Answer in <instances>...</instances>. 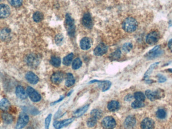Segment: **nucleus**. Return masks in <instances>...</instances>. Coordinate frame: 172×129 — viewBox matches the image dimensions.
<instances>
[{
	"label": "nucleus",
	"instance_id": "obj_1",
	"mask_svg": "<svg viewBox=\"0 0 172 129\" xmlns=\"http://www.w3.org/2000/svg\"><path fill=\"white\" fill-rule=\"evenodd\" d=\"M138 26V23L133 17H128L122 23V28L127 32L131 33L135 31Z\"/></svg>",
	"mask_w": 172,
	"mask_h": 129
},
{
	"label": "nucleus",
	"instance_id": "obj_2",
	"mask_svg": "<svg viewBox=\"0 0 172 129\" xmlns=\"http://www.w3.org/2000/svg\"><path fill=\"white\" fill-rule=\"evenodd\" d=\"M65 27L69 36L73 37L75 33V25L74 20L69 14H66L65 19Z\"/></svg>",
	"mask_w": 172,
	"mask_h": 129
},
{
	"label": "nucleus",
	"instance_id": "obj_3",
	"mask_svg": "<svg viewBox=\"0 0 172 129\" xmlns=\"http://www.w3.org/2000/svg\"><path fill=\"white\" fill-rule=\"evenodd\" d=\"M41 61V57L36 53H31L28 55L26 58L27 65L32 68H36Z\"/></svg>",
	"mask_w": 172,
	"mask_h": 129
},
{
	"label": "nucleus",
	"instance_id": "obj_4",
	"mask_svg": "<svg viewBox=\"0 0 172 129\" xmlns=\"http://www.w3.org/2000/svg\"><path fill=\"white\" fill-rule=\"evenodd\" d=\"M163 91L162 89H157L156 90L152 91L150 90H146L145 94L146 97L151 101H154L155 100H158L161 98L163 96Z\"/></svg>",
	"mask_w": 172,
	"mask_h": 129
},
{
	"label": "nucleus",
	"instance_id": "obj_5",
	"mask_svg": "<svg viewBox=\"0 0 172 129\" xmlns=\"http://www.w3.org/2000/svg\"><path fill=\"white\" fill-rule=\"evenodd\" d=\"M160 38V35L157 31H153L147 34L146 37V42L150 45H155Z\"/></svg>",
	"mask_w": 172,
	"mask_h": 129
},
{
	"label": "nucleus",
	"instance_id": "obj_6",
	"mask_svg": "<svg viewBox=\"0 0 172 129\" xmlns=\"http://www.w3.org/2000/svg\"><path fill=\"white\" fill-rule=\"evenodd\" d=\"M163 53V51L160 49V46H157L154 48H153V49L149 51L145 55V56L147 58V59H154L155 58L161 56Z\"/></svg>",
	"mask_w": 172,
	"mask_h": 129
},
{
	"label": "nucleus",
	"instance_id": "obj_7",
	"mask_svg": "<svg viewBox=\"0 0 172 129\" xmlns=\"http://www.w3.org/2000/svg\"><path fill=\"white\" fill-rule=\"evenodd\" d=\"M102 125L104 129H113L116 127V121L113 117L108 116L103 119Z\"/></svg>",
	"mask_w": 172,
	"mask_h": 129
},
{
	"label": "nucleus",
	"instance_id": "obj_8",
	"mask_svg": "<svg viewBox=\"0 0 172 129\" xmlns=\"http://www.w3.org/2000/svg\"><path fill=\"white\" fill-rule=\"evenodd\" d=\"M27 94L30 100L33 102H38L41 100V96L37 91L31 87H28L27 88Z\"/></svg>",
	"mask_w": 172,
	"mask_h": 129
},
{
	"label": "nucleus",
	"instance_id": "obj_9",
	"mask_svg": "<svg viewBox=\"0 0 172 129\" xmlns=\"http://www.w3.org/2000/svg\"><path fill=\"white\" fill-rule=\"evenodd\" d=\"M29 117L25 114H22L19 116L17 123L16 129H22L24 128L29 122Z\"/></svg>",
	"mask_w": 172,
	"mask_h": 129
},
{
	"label": "nucleus",
	"instance_id": "obj_10",
	"mask_svg": "<svg viewBox=\"0 0 172 129\" xmlns=\"http://www.w3.org/2000/svg\"><path fill=\"white\" fill-rule=\"evenodd\" d=\"M94 83H98L99 86L103 92H105V91H106L108 90H109V88L111 87V82L108 80L99 81V80H93L90 81L89 82V83H90V84Z\"/></svg>",
	"mask_w": 172,
	"mask_h": 129
},
{
	"label": "nucleus",
	"instance_id": "obj_11",
	"mask_svg": "<svg viewBox=\"0 0 172 129\" xmlns=\"http://www.w3.org/2000/svg\"><path fill=\"white\" fill-rule=\"evenodd\" d=\"M82 22L83 25L88 29H91L92 28L93 21L90 14L88 12L84 14L83 17Z\"/></svg>",
	"mask_w": 172,
	"mask_h": 129
},
{
	"label": "nucleus",
	"instance_id": "obj_12",
	"mask_svg": "<svg viewBox=\"0 0 172 129\" xmlns=\"http://www.w3.org/2000/svg\"><path fill=\"white\" fill-rule=\"evenodd\" d=\"M74 120V118H71V119H66V120L61 121H55V122H53V127H55V129H62L72 123Z\"/></svg>",
	"mask_w": 172,
	"mask_h": 129
},
{
	"label": "nucleus",
	"instance_id": "obj_13",
	"mask_svg": "<svg viewBox=\"0 0 172 129\" xmlns=\"http://www.w3.org/2000/svg\"><path fill=\"white\" fill-rule=\"evenodd\" d=\"M107 50V46L105 44L103 43H100L96 47L94 50V54L96 56H101L106 53Z\"/></svg>",
	"mask_w": 172,
	"mask_h": 129
},
{
	"label": "nucleus",
	"instance_id": "obj_14",
	"mask_svg": "<svg viewBox=\"0 0 172 129\" xmlns=\"http://www.w3.org/2000/svg\"><path fill=\"white\" fill-rule=\"evenodd\" d=\"M64 74L62 72H57L53 73L51 77V81L53 84H60L64 78Z\"/></svg>",
	"mask_w": 172,
	"mask_h": 129
},
{
	"label": "nucleus",
	"instance_id": "obj_15",
	"mask_svg": "<svg viewBox=\"0 0 172 129\" xmlns=\"http://www.w3.org/2000/svg\"><path fill=\"white\" fill-rule=\"evenodd\" d=\"M10 14V9L7 5L5 4H0V18H7Z\"/></svg>",
	"mask_w": 172,
	"mask_h": 129
},
{
	"label": "nucleus",
	"instance_id": "obj_16",
	"mask_svg": "<svg viewBox=\"0 0 172 129\" xmlns=\"http://www.w3.org/2000/svg\"><path fill=\"white\" fill-rule=\"evenodd\" d=\"M140 127L141 129H153L154 121L150 118H146L141 122Z\"/></svg>",
	"mask_w": 172,
	"mask_h": 129
},
{
	"label": "nucleus",
	"instance_id": "obj_17",
	"mask_svg": "<svg viewBox=\"0 0 172 129\" xmlns=\"http://www.w3.org/2000/svg\"><path fill=\"white\" fill-rule=\"evenodd\" d=\"M136 124V119L133 116H130L125 119L124 125L127 129H131L135 126Z\"/></svg>",
	"mask_w": 172,
	"mask_h": 129
},
{
	"label": "nucleus",
	"instance_id": "obj_18",
	"mask_svg": "<svg viewBox=\"0 0 172 129\" xmlns=\"http://www.w3.org/2000/svg\"><path fill=\"white\" fill-rule=\"evenodd\" d=\"M26 79L28 82L32 84H36L39 81V78L32 72H28L25 75Z\"/></svg>",
	"mask_w": 172,
	"mask_h": 129
},
{
	"label": "nucleus",
	"instance_id": "obj_19",
	"mask_svg": "<svg viewBox=\"0 0 172 129\" xmlns=\"http://www.w3.org/2000/svg\"><path fill=\"white\" fill-rule=\"evenodd\" d=\"M10 37L11 30L9 28H5L0 31V39L2 41H7Z\"/></svg>",
	"mask_w": 172,
	"mask_h": 129
},
{
	"label": "nucleus",
	"instance_id": "obj_20",
	"mask_svg": "<svg viewBox=\"0 0 172 129\" xmlns=\"http://www.w3.org/2000/svg\"><path fill=\"white\" fill-rule=\"evenodd\" d=\"M80 47L83 50H88L91 46V40L88 37H85L82 39L80 42Z\"/></svg>",
	"mask_w": 172,
	"mask_h": 129
},
{
	"label": "nucleus",
	"instance_id": "obj_21",
	"mask_svg": "<svg viewBox=\"0 0 172 129\" xmlns=\"http://www.w3.org/2000/svg\"><path fill=\"white\" fill-rule=\"evenodd\" d=\"M16 94L18 98L21 100H25L27 97V94L24 88L21 86H18L16 89Z\"/></svg>",
	"mask_w": 172,
	"mask_h": 129
},
{
	"label": "nucleus",
	"instance_id": "obj_22",
	"mask_svg": "<svg viewBox=\"0 0 172 129\" xmlns=\"http://www.w3.org/2000/svg\"><path fill=\"white\" fill-rule=\"evenodd\" d=\"M89 107V104H87L83 107H82L81 108H79L74 112V117H80L88 110Z\"/></svg>",
	"mask_w": 172,
	"mask_h": 129
},
{
	"label": "nucleus",
	"instance_id": "obj_23",
	"mask_svg": "<svg viewBox=\"0 0 172 129\" xmlns=\"http://www.w3.org/2000/svg\"><path fill=\"white\" fill-rule=\"evenodd\" d=\"M10 107V103L6 98H3L0 101V109L3 111H7Z\"/></svg>",
	"mask_w": 172,
	"mask_h": 129
},
{
	"label": "nucleus",
	"instance_id": "obj_24",
	"mask_svg": "<svg viewBox=\"0 0 172 129\" xmlns=\"http://www.w3.org/2000/svg\"><path fill=\"white\" fill-rule=\"evenodd\" d=\"M75 80L74 79V76L71 73H68L66 75V81L65 84L68 87H70L71 86H73L75 84Z\"/></svg>",
	"mask_w": 172,
	"mask_h": 129
},
{
	"label": "nucleus",
	"instance_id": "obj_25",
	"mask_svg": "<svg viewBox=\"0 0 172 129\" xmlns=\"http://www.w3.org/2000/svg\"><path fill=\"white\" fill-rule=\"evenodd\" d=\"M108 109L111 111H115L119 107V103L116 100H112L108 104Z\"/></svg>",
	"mask_w": 172,
	"mask_h": 129
},
{
	"label": "nucleus",
	"instance_id": "obj_26",
	"mask_svg": "<svg viewBox=\"0 0 172 129\" xmlns=\"http://www.w3.org/2000/svg\"><path fill=\"white\" fill-rule=\"evenodd\" d=\"M74 58V54L73 53H71L67 55L66 56H65V58H63V60H62V63L65 66H69L70 65L71 63L72 62L73 59Z\"/></svg>",
	"mask_w": 172,
	"mask_h": 129
},
{
	"label": "nucleus",
	"instance_id": "obj_27",
	"mask_svg": "<svg viewBox=\"0 0 172 129\" xmlns=\"http://www.w3.org/2000/svg\"><path fill=\"white\" fill-rule=\"evenodd\" d=\"M159 64V62L155 63L152 64V65L150 66V68L148 69V70L146 72L145 74H144V79H145V80H147L148 79L149 76H150V74H152L153 70H154V69L156 67H157Z\"/></svg>",
	"mask_w": 172,
	"mask_h": 129
},
{
	"label": "nucleus",
	"instance_id": "obj_28",
	"mask_svg": "<svg viewBox=\"0 0 172 129\" xmlns=\"http://www.w3.org/2000/svg\"><path fill=\"white\" fill-rule=\"evenodd\" d=\"M2 118H3L4 122L7 124L12 123L13 121V117H12V115H11L8 113H3L2 114Z\"/></svg>",
	"mask_w": 172,
	"mask_h": 129
},
{
	"label": "nucleus",
	"instance_id": "obj_29",
	"mask_svg": "<svg viewBox=\"0 0 172 129\" xmlns=\"http://www.w3.org/2000/svg\"><path fill=\"white\" fill-rule=\"evenodd\" d=\"M50 64L55 67H59L61 64V59L58 56H52L50 61Z\"/></svg>",
	"mask_w": 172,
	"mask_h": 129
},
{
	"label": "nucleus",
	"instance_id": "obj_30",
	"mask_svg": "<svg viewBox=\"0 0 172 129\" xmlns=\"http://www.w3.org/2000/svg\"><path fill=\"white\" fill-rule=\"evenodd\" d=\"M44 16L41 12H36L33 15V19L36 22H39L43 19Z\"/></svg>",
	"mask_w": 172,
	"mask_h": 129
},
{
	"label": "nucleus",
	"instance_id": "obj_31",
	"mask_svg": "<svg viewBox=\"0 0 172 129\" xmlns=\"http://www.w3.org/2000/svg\"><path fill=\"white\" fill-rule=\"evenodd\" d=\"M82 65V62L79 58H76L74 59L72 64V68L74 70H77Z\"/></svg>",
	"mask_w": 172,
	"mask_h": 129
},
{
	"label": "nucleus",
	"instance_id": "obj_32",
	"mask_svg": "<svg viewBox=\"0 0 172 129\" xmlns=\"http://www.w3.org/2000/svg\"><path fill=\"white\" fill-rule=\"evenodd\" d=\"M134 97L136 100L143 101L146 99V97L144 94L141 92H137L134 94Z\"/></svg>",
	"mask_w": 172,
	"mask_h": 129
},
{
	"label": "nucleus",
	"instance_id": "obj_33",
	"mask_svg": "<svg viewBox=\"0 0 172 129\" xmlns=\"http://www.w3.org/2000/svg\"><path fill=\"white\" fill-rule=\"evenodd\" d=\"M91 116L98 120V119H100L101 117L102 116V112L100 110L95 109V110H92L91 113Z\"/></svg>",
	"mask_w": 172,
	"mask_h": 129
},
{
	"label": "nucleus",
	"instance_id": "obj_34",
	"mask_svg": "<svg viewBox=\"0 0 172 129\" xmlns=\"http://www.w3.org/2000/svg\"><path fill=\"white\" fill-rule=\"evenodd\" d=\"M167 116L166 111L163 109H159L156 112V116L160 119H165Z\"/></svg>",
	"mask_w": 172,
	"mask_h": 129
},
{
	"label": "nucleus",
	"instance_id": "obj_35",
	"mask_svg": "<svg viewBox=\"0 0 172 129\" xmlns=\"http://www.w3.org/2000/svg\"><path fill=\"white\" fill-rule=\"evenodd\" d=\"M97 122V119H96V118L93 117H91L87 121V126H88L89 128H93L96 125Z\"/></svg>",
	"mask_w": 172,
	"mask_h": 129
},
{
	"label": "nucleus",
	"instance_id": "obj_36",
	"mask_svg": "<svg viewBox=\"0 0 172 129\" xmlns=\"http://www.w3.org/2000/svg\"><path fill=\"white\" fill-rule=\"evenodd\" d=\"M121 56V51L119 49H117L111 54L110 56V59L112 60H117L119 59Z\"/></svg>",
	"mask_w": 172,
	"mask_h": 129
},
{
	"label": "nucleus",
	"instance_id": "obj_37",
	"mask_svg": "<svg viewBox=\"0 0 172 129\" xmlns=\"http://www.w3.org/2000/svg\"><path fill=\"white\" fill-rule=\"evenodd\" d=\"M9 4L14 7H19L21 6L23 0H7Z\"/></svg>",
	"mask_w": 172,
	"mask_h": 129
},
{
	"label": "nucleus",
	"instance_id": "obj_38",
	"mask_svg": "<svg viewBox=\"0 0 172 129\" xmlns=\"http://www.w3.org/2000/svg\"><path fill=\"white\" fill-rule=\"evenodd\" d=\"M131 107L133 108H141L144 107V104L143 101L135 100L131 104Z\"/></svg>",
	"mask_w": 172,
	"mask_h": 129
},
{
	"label": "nucleus",
	"instance_id": "obj_39",
	"mask_svg": "<svg viewBox=\"0 0 172 129\" xmlns=\"http://www.w3.org/2000/svg\"><path fill=\"white\" fill-rule=\"evenodd\" d=\"M133 46L132 43L128 42L124 44L123 46H122V49L123 50L124 52L126 53H128L131 51L133 49Z\"/></svg>",
	"mask_w": 172,
	"mask_h": 129
},
{
	"label": "nucleus",
	"instance_id": "obj_40",
	"mask_svg": "<svg viewBox=\"0 0 172 129\" xmlns=\"http://www.w3.org/2000/svg\"><path fill=\"white\" fill-rule=\"evenodd\" d=\"M52 114H50L47 116V117H46L45 120V122H44V125H45V128L46 129H49L50 126V122L52 120Z\"/></svg>",
	"mask_w": 172,
	"mask_h": 129
},
{
	"label": "nucleus",
	"instance_id": "obj_41",
	"mask_svg": "<svg viewBox=\"0 0 172 129\" xmlns=\"http://www.w3.org/2000/svg\"><path fill=\"white\" fill-rule=\"evenodd\" d=\"M55 42L57 45H60L63 42V36L62 34H58L55 37Z\"/></svg>",
	"mask_w": 172,
	"mask_h": 129
},
{
	"label": "nucleus",
	"instance_id": "obj_42",
	"mask_svg": "<svg viewBox=\"0 0 172 129\" xmlns=\"http://www.w3.org/2000/svg\"><path fill=\"white\" fill-rule=\"evenodd\" d=\"M167 80V78L165 76L162 75H158V81L160 83H163Z\"/></svg>",
	"mask_w": 172,
	"mask_h": 129
},
{
	"label": "nucleus",
	"instance_id": "obj_43",
	"mask_svg": "<svg viewBox=\"0 0 172 129\" xmlns=\"http://www.w3.org/2000/svg\"><path fill=\"white\" fill-rule=\"evenodd\" d=\"M63 98H64V97H63V96H62V97H60V98H59V100H57L56 101H54L53 103H51V105H55L56 104L59 103V102L62 101V100H63Z\"/></svg>",
	"mask_w": 172,
	"mask_h": 129
},
{
	"label": "nucleus",
	"instance_id": "obj_44",
	"mask_svg": "<svg viewBox=\"0 0 172 129\" xmlns=\"http://www.w3.org/2000/svg\"><path fill=\"white\" fill-rule=\"evenodd\" d=\"M168 47L169 48L170 50L172 53V39H171L168 42Z\"/></svg>",
	"mask_w": 172,
	"mask_h": 129
},
{
	"label": "nucleus",
	"instance_id": "obj_45",
	"mask_svg": "<svg viewBox=\"0 0 172 129\" xmlns=\"http://www.w3.org/2000/svg\"><path fill=\"white\" fill-rule=\"evenodd\" d=\"M168 71L170 72H172V69H169Z\"/></svg>",
	"mask_w": 172,
	"mask_h": 129
},
{
	"label": "nucleus",
	"instance_id": "obj_46",
	"mask_svg": "<svg viewBox=\"0 0 172 129\" xmlns=\"http://www.w3.org/2000/svg\"><path fill=\"white\" fill-rule=\"evenodd\" d=\"M2 1V0H0V2Z\"/></svg>",
	"mask_w": 172,
	"mask_h": 129
}]
</instances>
